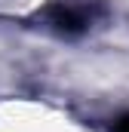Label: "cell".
Here are the masks:
<instances>
[{"instance_id":"6da1fadb","label":"cell","mask_w":129,"mask_h":132,"mask_svg":"<svg viewBox=\"0 0 129 132\" xmlns=\"http://www.w3.org/2000/svg\"><path fill=\"white\" fill-rule=\"evenodd\" d=\"M101 15H104V6L98 0H64L46 9L43 22L49 31L62 34V37H77V34H86Z\"/></svg>"}]
</instances>
